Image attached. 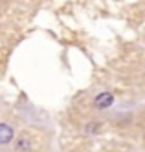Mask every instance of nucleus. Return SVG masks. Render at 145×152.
<instances>
[{
	"label": "nucleus",
	"instance_id": "4",
	"mask_svg": "<svg viewBox=\"0 0 145 152\" xmlns=\"http://www.w3.org/2000/svg\"><path fill=\"white\" fill-rule=\"evenodd\" d=\"M99 128H101V125H99V123H90V125H86V128H85V130L92 134V132H99Z\"/></svg>",
	"mask_w": 145,
	"mask_h": 152
},
{
	"label": "nucleus",
	"instance_id": "2",
	"mask_svg": "<svg viewBox=\"0 0 145 152\" xmlns=\"http://www.w3.org/2000/svg\"><path fill=\"white\" fill-rule=\"evenodd\" d=\"M13 139V128L6 123H0V145H6Z\"/></svg>",
	"mask_w": 145,
	"mask_h": 152
},
{
	"label": "nucleus",
	"instance_id": "1",
	"mask_svg": "<svg viewBox=\"0 0 145 152\" xmlns=\"http://www.w3.org/2000/svg\"><path fill=\"white\" fill-rule=\"evenodd\" d=\"M112 103H114V95L110 94V92H101V94H97L96 97H94V104H96V108H108V106H112Z\"/></svg>",
	"mask_w": 145,
	"mask_h": 152
},
{
	"label": "nucleus",
	"instance_id": "3",
	"mask_svg": "<svg viewBox=\"0 0 145 152\" xmlns=\"http://www.w3.org/2000/svg\"><path fill=\"white\" fill-rule=\"evenodd\" d=\"M17 150H26V148H29V139L26 137V136H22V137H18V141H17Z\"/></svg>",
	"mask_w": 145,
	"mask_h": 152
}]
</instances>
